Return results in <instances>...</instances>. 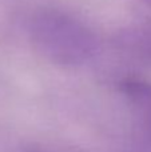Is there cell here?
<instances>
[{"label":"cell","instance_id":"cell-1","mask_svg":"<svg viewBox=\"0 0 151 152\" xmlns=\"http://www.w3.org/2000/svg\"><path fill=\"white\" fill-rule=\"evenodd\" d=\"M28 34L35 50L59 66L79 67L98 56V36L82 20L55 8L32 15Z\"/></svg>","mask_w":151,"mask_h":152},{"label":"cell","instance_id":"cell-2","mask_svg":"<svg viewBox=\"0 0 151 152\" xmlns=\"http://www.w3.org/2000/svg\"><path fill=\"white\" fill-rule=\"evenodd\" d=\"M119 89L136 116L139 140L146 151L151 152V83L138 77H125L119 83Z\"/></svg>","mask_w":151,"mask_h":152},{"label":"cell","instance_id":"cell-3","mask_svg":"<svg viewBox=\"0 0 151 152\" xmlns=\"http://www.w3.org/2000/svg\"><path fill=\"white\" fill-rule=\"evenodd\" d=\"M112 45L128 60L151 67V19L119 29L112 37Z\"/></svg>","mask_w":151,"mask_h":152},{"label":"cell","instance_id":"cell-4","mask_svg":"<svg viewBox=\"0 0 151 152\" xmlns=\"http://www.w3.org/2000/svg\"><path fill=\"white\" fill-rule=\"evenodd\" d=\"M24 152H67V151L56 150V148H51V147H42V145H34V147H29Z\"/></svg>","mask_w":151,"mask_h":152},{"label":"cell","instance_id":"cell-5","mask_svg":"<svg viewBox=\"0 0 151 152\" xmlns=\"http://www.w3.org/2000/svg\"><path fill=\"white\" fill-rule=\"evenodd\" d=\"M142 3H144V4H147L149 7H151V0H141Z\"/></svg>","mask_w":151,"mask_h":152}]
</instances>
